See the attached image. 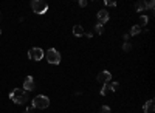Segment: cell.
Masks as SVG:
<instances>
[{"label":"cell","instance_id":"cell-1","mask_svg":"<svg viewBox=\"0 0 155 113\" xmlns=\"http://www.w3.org/2000/svg\"><path fill=\"white\" fill-rule=\"evenodd\" d=\"M10 99L16 104H25L28 101V91H25L22 88H14L11 93H10Z\"/></svg>","mask_w":155,"mask_h":113},{"label":"cell","instance_id":"cell-2","mask_svg":"<svg viewBox=\"0 0 155 113\" xmlns=\"http://www.w3.org/2000/svg\"><path fill=\"white\" fill-rule=\"evenodd\" d=\"M48 106H50V99L45 96V95H37V96L33 99V102H31V107H33V109H40V110H43V109H48Z\"/></svg>","mask_w":155,"mask_h":113},{"label":"cell","instance_id":"cell-3","mask_svg":"<svg viewBox=\"0 0 155 113\" xmlns=\"http://www.w3.org/2000/svg\"><path fill=\"white\" fill-rule=\"evenodd\" d=\"M31 8L36 14H45L48 11V5H47V2H43V0H33Z\"/></svg>","mask_w":155,"mask_h":113},{"label":"cell","instance_id":"cell-4","mask_svg":"<svg viewBox=\"0 0 155 113\" xmlns=\"http://www.w3.org/2000/svg\"><path fill=\"white\" fill-rule=\"evenodd\" d=\"M47 61H48L50 64H53V65H58V64L61 62V54H59V51L54 50V48H50V50L47 51Z\"/></svg>","mask_w":155,"mask_h":113},{"label":"cell","instance_id":"cell-5","mask_svg":"<svg viewBox=\"0 0 155 113\" xmlns=\"http://www.w3.org/2000/svg\"><path fill=\"white\" fill-rule=\"evenodd\" d=\"M43 50L42 48H31L30 51H28V58L31 59V61H36V62H39L40 59H43Z\"/></svg>","mask_w":155,"mask_h":113},{"label":"cell","instance_id":"cell-6","mask_svg":"<svg viewBox=\"0 0 155 113\" xmlns=\"http://www.w3.org/2000/svg\"><path fill=\"white\" fill-rule=\"evenodd\" d=\"M116 88H118V82H106L104 87L101 88V91H99V93H101L103 96H106L109 91H115Z\"/></svg>","mask_w":155,"mask_h":113},{"label":"cell","instance_id":"cell-7","mask_svg":"<svg viewBox=\"0 0 155 113\" xmlns=\"http://www.w3.org/2000/svg\"><path fill=\"white\" fill-rule=\"evenodd\" d=\"M98 82H103V84H106V82H110V79H112V74H110V71H101L98 74Z\"/></svg>","mask_w":155,"mask_h":113},{"label":"cell","instance_id":"cell-8","mask_svg":"<svg viewBox=\"0 0 155 113\" xmlns=\"http://www.w3.org/2000/svg\"><path fill=\"white\" fill-rule=\"evenodd\" d=\"M23 90H25V91L34 90V78H33V76H26V79H25V82H23Z\"/></svg>","mask_w":155,"mask_h":113},{"label":"cell","instance_id":"cell-9","mask_svg":"<svg viewBox=\"0 0 155 113\" xmlns=\"http://www.w3.org/2000/svg\"><path fill=\"white\" fill-rule=\"evenodd\" d=\"M98 20H99L98 23H101V25L109 22V13L106 11V9H101V11L98 13Z\"/></svg>","mask_w":155,"mask_h":113},{"label":"cell","instance_id":"cell-10","mask_svg":"<svg viewBox=\"0 0 155 113\" xmlns=\"http://www.w3.org/2000/svg\"><path fill=\"white\" fill-rule=\"evenodd\" d=\"M154 106H155L154 99H149V101L143 106V112H144V113H152V112L155 110V107H154Z\"/></svg>","mask_w":155,"mask_h":113},{"label":"cell","instance_id":"cell-11","mask_svg":"<svg viewBox=\"0 0 155 113\" xmlns=\"http://www.w3.org/2000/svg\"><path fill=\"white\" fill-rule=\"evenodd\" d=\"M73 34H75L76 37L84 36V28L81 26V25H75V26H73Z\"/></svg>","mask_w":155,"mask_h":113},{"label":"cell","instance_id":"cell-12","mask_svg":"<svg viewBox=\"0 0 155 113\" xmlns=\"http://www.w3.org/2000/svg\"><path fill=\"white\" fill-rule=\"evenodd\" d=\"M146 8H148V5H146V2H143V0H141V2H136V3H135V11H136V13H141L143 9H146Z\"/></svg>","mask_w":155,"mask_h":113},{"label":"cell","instance_id":"cell-13","mask_svg":"<svg viewBox=\"0 0 155 113\" xmlns=\"http://www.w3.org/2000/svg\"><path fill=\"white\" fill-rule=\"evenodd\" d=\"M140 31H141V28H140L138 25H133V26L130 28V33H129V36H136V34H140Z\"/></svg>","mask_w":155,"mask_h":113},{"label":"cell","instance_id":"cell-14","mask_svg":"<svg viewBox=\"0 0 155 113\" xmlns=\"http://www.w3.org/2000/svg\"><path fill=\"white\" fill-rule=\"evenodd\" d=\"M148 22H149L148 16H141V17H140V25H138V26H140V28H141V26H146V25H148Z\"/></svg>","mask_w":155,"mask_h":113},{"label":"cell","instance_id":"cell-15","mask_svg":"<svg viewBox=\"0 0 155 113\" xmlns=\"http://www.w3.org/2000/svg\"><path fill=\"white\" fill-rule=\"evenodd\" d=\"M95 31H96V34H103V33H104V26H103L101 23H96Z\"/></svg>","mask_w":155,"mask_h":113},{"label":"cell","instance_id":"cell-16","mask_svg":"<svg viewBox=\"0 0 155 113\" xmlns=\"http://www.w3.org/2000/svg\"><path fill=\"white\" fill-rule=\"evenodd\" d=\"M99 113H110V107H109V106H103L101 109H99Z\"/></svg>","mask_w":155,"mask_h":113},{"label":"cell","instance_id":"cell-17","mask_svg":"<svg viewBox=\"0 0 155 113\" xmlns=\"http://www.w3.org/2000/svg\"><path fill=\"white\" fill-rule=\"evenodd\" d=\"M130 48H132V45H130L129 42H124V45H123V50H124V51H130Z\"/></svg>","mask_w":155,"mask_h":113},{"label":"cell","instance_id":"cell-18","mask_svg":"<svg viewBox=\"0 0 155 113\" xmlns=\"http://www.w3.org/2000/svg\"><path fill=\"white\" fill-rule=\"evenodd\" d=\"M106 6H116V2H115V0H106Z\"/></svg>","mask_w":155,"mask_h":113},{"label":"cell","instance_id":"cell-19","mask_svg":"<svg viewBox=\"0 0 155 113\" xmlns=\"http://www.w3.org/2000/svg\"><path fill=\"white\" fill-rule=\"evenodd\" d=\"M146 5H148L149 9H152V11H154V6H155V2H154V0H151V2H146Z\"/></svg>","mask_w":155,"mask_h":113},{"label":"cell","instance_id":"cell-20","mask_svg":"<svg viewBox=\"0 0 155 113\" xmlns=\"http://www.w3.org/2000/svg\"><path fill=\"white\" fill-rule=\"evenodd\" d=\"M79 6H87V2H85V0H79Z\"/></svg>","mask_w":155,"mask_h":113},{"label":"cell","instance_id":"cell-21","mask_svg":"<svg viewBox=\"0 0 155 113\" xmlns=\"http://www.w3.org/2000/svg\"><path fill=\"white\" fill-rule=\"evenodd\" d=\"M84 34H85L87 37H92V36H93V33H90V31H87V33H84Z\"/></svg>","mask_w":155,"mask_h":113},{"label":"cell","instance_id":"cell-22","mask_svg":"<svg viewBox=\"0 0 155 113\" xmlns=\"http://www.w3.org/2000/svg\"><path fill=\"white\" fill-rule=\"evenodd\" d=\"M0 22H2V13H0Z\"/></svg>","mask_w":155,"mask_h":113},{"label":"cell","instance_id":"cell-23","mask_svg":"<svg viewBox=\"0 0 155 113\" xmlns=\"http://www.w3.org/2000/svg\"><path fill=\"white\" fill-rule=\"evenodd\" d=\"M25 113H30V112H25Z\"/></svg>","mask_w":155,"mask_h":113}]
</instances>
